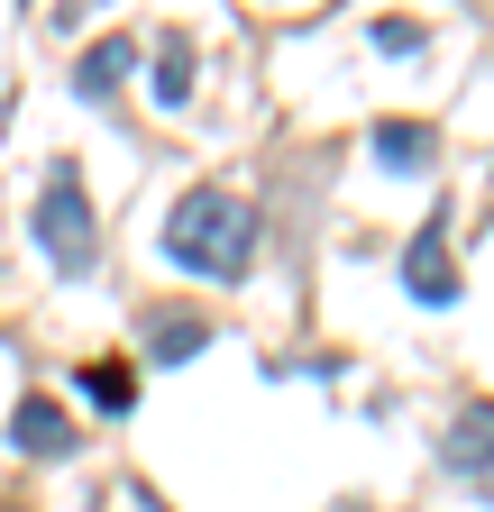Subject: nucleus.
Listing matches in <instances>:
<instances>
[{
    "label": "nucleus",
    "instance_id": "obj_1",
    "mask_svg": "<svg viewBox=\"0 0 494 512\" xmlns=\"http://www.w3.org/2000/svg\"><path fill=\"white\" fill-rule=\"evenodd\" d=\"M165 256H174L183 275H220V284H238L247 256H257V211H247L229 183H193V192L165 211Z\"/></svg>",
    "mask_w": 494,
    "mask_h": 512
},
{
    "label": "nucleus",
    "instance_id": "obj_2",
    "mask_svg": "<svg viewBox=\"0 0 494 512\" xmlns=\"http://www.w3.org/2000/svg\"><path fill=\"white\" fill-rule=\"evenodd\" d=\"M37 247H46V266H55V275H92V266H101L92 202H83L74 165H55V174H46V192H37Z\"/></svg>",
    "mask_w": 494,
    "mask_h": 512
},
{
    "label": "nucleus",
    "instance_id": "obj_3",
    "mask_svg": "<svg viewBox=\"0 0 494 512\" xmlns=\"http://www.w3.org/2000/svg\"><path fill=\"white\" fill-rule=\"evenodd\" d=\"M403 284H412V302H430V311L458 302V256H449V229H440V220L412 229V247H403Z\"/></svg>",
    "mask_w": 494,
    "mask_h": 512
},
{
    "label": "nucleus",
    "instance_id": "obj_4",
    "mask_svg": "<svg viewBox=\"0 0 494 512\" xmlns=\"http://www.w3.org/2000/svg\"><path fill=\"white\" fill-rule=\"evenodd\" d=\"M202 339H211V320L202 311H138V348H147V366H183V357H202Z\"/></svg>",
    "mask_w": 494,
    "mask_h": 512
},
{
    "label": "nucleus",
    "instance_id": "obj_5",
    "mask_svg": "<svg viewBox=\"0 0 494 512\" xmlns=\"http://www.w3.org/2000/svg\"><path fill=\"white\" fill-rule=\"evenodd\" d=\"M10 448H19V458H74V421H65V403L19 394V412H10Z\"/></svg>",
    "mask_w": 494,
    "mask_h": 512
},
{
    "label": "nucleus",
    "instance_id": "obj_6",
    "mask_svg": "<svg viewBox=\"0 0 494 512\" xmlns=\"http://www.w3.org/2000/svg\"><path fill=\"white\" fill-rule=\"evenodd\" d=\"M440 467H449V476H485V467H494V403H467V412L440 430Z\"/></svg>",
    "mask_w": 494,
    "mask_h": 512
},
{
    "label": "nucleus",
    "instance_id": "obj_7",
    "mask_svg": "<svg viewBox=\"0 0 494 512\" xmlns=\"http://www.w3.org/2000/svg\"><path fill=\"white\" fill-rule=\"evenodd\" d=\"M129 64H138V37H101V46H83L74 92H83V101H110L119 83H129Z\"/></svg>",
    "mask_w": 494,
    "mask_h": 512
},
{
    "label": "nucleus",
    "instance_id": "obj_8",
    "mask_svg": "<svg viewBox=\"0 0 494 512\" xmlns=\"http://www.w3.org/2000/svg\"><path fill=\"white\" fill-rule=\"evenodd\" d=\"M430 147H440V138H430L421 119H385V128H376V156H385L394 174H421V165H430Z\"/></svg>",
    "mask_w": 494,
    "mask_h": 512
},
{
    "label": "nucleus",
    "instance_id": "obj_9",
    "mask_svg": "<svg viewBox=\"0 0 494 512\" xmlns=\"http://www.w3.org/2000/svg\"><path fill=\"white\" fill-rule=\"evenodd\" d=\"M156 101L165 110L193 101V46H183V37H156Z\"/></svg>",
    "mask_w": 494,
    "mask_h": 512
},
{
    "label": "nucleus",
    "instance_id": "obj_10",
    "mask_svg": "<svg viewBox=\"0 0 494 512\" xmlns=\"http://www.w3.org/2000/svg\"><path fill=\"white\" fill-rule=\"evenodd\" d=\"M83 394H92L101 412H129V403H138V384H129V366H83Z\"/></svg>",
    "mask_w": 494,
    "mask_h": 512
},
{
    "label": "nucleus",
    "instance_id": "obj_11",
    "mask_svg": "<svg viewBox=\"0 0 494 512\" xmlns=\"http://www.w3.org/2000/svg\"><path fill=\"white\" fill-rule=\"evenodd\" d=\"M376 46H385V55H412V46H421V28H412V19H385V28H376Z\"/></svg>",
    "mask_w": 494,
    "mask_h": 512
},
{
    "label": "nucleus",
    "instance_id": "obj_12",
    "mask_svg": "<svg viewBox=\"0 0 494 512\" xmlns=\"http://www.w3.org/2000/svg\"><path fill=\"white\" fill-rule=\"evenodd\" d=\"M476 485H485V494H494V467H485V476H476Z\"/></svg>",
    "mask_w": 494,
    "mask_h": 512
},
{
    "label": "nucleus",
    "instance_id": "obj_13",
    "mask_svg": "<svg viewBox=\"0 0 494 512\" xmlns=\"http://www.w3.org/2000/svg\"><path fill=\"white\" fill-rule=\"evenodd\" d=\"M138 503H147V512H165V503H156V494H138Z\"/></svg>",
    "mask_w": 494,
    "mask_h": 512
}]
</instances>
